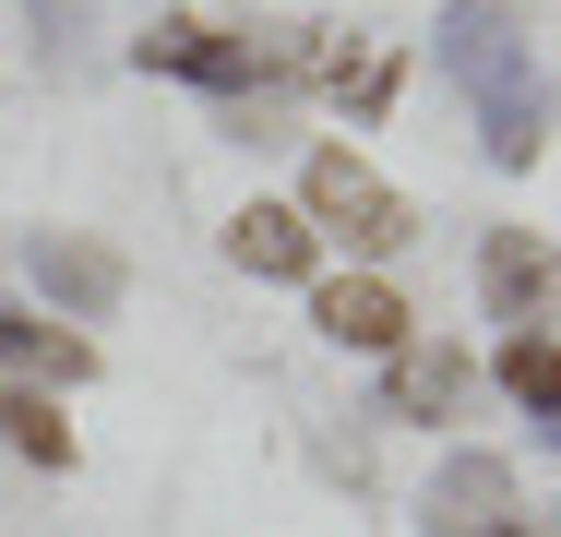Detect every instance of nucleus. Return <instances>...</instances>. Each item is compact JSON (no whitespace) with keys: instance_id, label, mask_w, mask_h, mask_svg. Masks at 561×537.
Masks as SVG:
<instances>
[{"instance_id":"15","label":"nucleus","mask_w":561,"mask_h":537,"mask_svg":"<svg viewBox=\"0 0 561 537\" xmlns=\"http://www.w3.org/2000/svg\"><path fill=\"white\" fill-rule=\"evenodd\" d=\"M490 537H526V526H490Z\"/></svg>"},{"instance_id":"11","label":"nucleus","mask_w":561,"mask_h":537,"mask_svg":"<svg viewBox=\"0 0 561 537\" xmlns=\"http://www.w3.org/2000/svg\"><path fill=\"white\" fill-rule=\"evenodd\" d=\"M24 370H48V382H84V370H96V346H84V334H60V322L0 311V382H24Z\"/></svg>"},{"instance_id":"4","label":"nucleus","mask_w":561,"mask_h":537,"mask_svg":"<svg viewBox=\"0 0 561 537\" xmlns=\"http://www.w3.org/2000/svg\"><path fill=\"white\" fill-rule=\"evenodd\" d=\"M478 144H490V168H538V144H550V84H538V60H514V72L478 84Z\"/></svg>"},{"instance_id":"9","label":"nucleus","mask_w":561,"mask_h":537,"mask_svg":"<svg viewBox=\"0 0 561 537\" xmlns=\"http://www.w3.org/2000/svg\"><path fill=\"white\" fill-rule=\"evenodd\" d=\"M311 251H323V239H311L299 204H239L227 215V263H239V275H311Z\"/></svg>"},{"instance_id":"1","label":"nucleus","mask_w":561,"mask_h":537,"mask_svg":"<svg viewBox=\"0 0 561 537\" xmlns=\"http://www.w3.org/2000/svg\"><path fill=\"white\" fill-rule=\"evenodd\" d=\"M299 215H311V239H346V251H370V263L419 239L407 192H394L370 156H346V144H323V156H311V180H299Z\"/></svg>"},{"instance_id":"3","label":"nucleus","mask_w":561,"mask_h":537,"mask_svg":"<svg viewBox=\"0 0 561 537\" xmlns=\"http://www.w3.org/2000/svg\"><path fill=\"white\" fill-rule=\"evenodd\" d=\"M24 275H36V287H48L72 322H108V311H119V251H96V239L36 227V239H24Z\"/></svg>"},{"instance_id":"17","label":"nucleus","mask_w":561,"mask_h":537,"mask_svg":"<svg viewBox=\"0 0 561 537\" xmlns=\"http://www.w3.org/2000/svg\"><path fill=\"white\" fill-rule=\"evenodd\" d=\"M36 12H60V0H36Z\"/></svg>"},{"instance_id":"7","label":"nucleus","mask_w":561,"mask_h":537,"mask_svg":"<svg viewBox=\"0 0 561 537\" xmlns=\"http://www.w3.org/2000/svg\"><path fill=\"white\" fill-rule=\"evenodd\" d=\"M311 322H323L335 346H358V358H394V346H407V299H394L382 275H335V287H311Z\"/></svg>"},{"instance_id":"10","label":"nucleus","mask_w":561,"mask_h":537,"mask_svg":"<svg viewBox=\"0 0 561 537\" xmlns=\"http://www.w3.org/2000/svg\"><path fill=\"white\" fill-rule=\"evenodd\" d=\"M538 287H550L538 239H526V227H490V239H478V299H490V322H526Z\"/></svg>"},{"instance_id":"5","label":"nucleus","mask_w":561,"mask_h":537,"mask_svg":"<svg viewBox=\"0 0 561 537\" xmlns=\"http://www.w3.org/2000/svg\"><path fill=\"white\" fill-rule=\"evenodd\" d=\"M454 407H466V346H443V334H407V346L382 358V419H431V430H443Z\"/></svg>"},{"instance_id":"6","label":"nucleus","mask_w":561,"mask_h":537,"mask_svg":"<svg viewBox=\"0 0 561 537\" xmlns=\"http://www.w3.org/2000/svg\"><path fill=\"white\" fill-rule=\"evenodd\" d=\"M490 526H514V466L502 454H454L431 478V537H490Z\"/></svg>"},{"instance_id":"12","label":"nucleus","mask_w":561,"mask_h":537,"mask_svg":"<svg viewBox=\"0 0 561 537\" xmlns=\"http://www.w3.org/2000/svg\"><path fill=\"white\" fill-rule=\"evenodd\" d=\"M0 442H12L24 466H72V419H60V395H36V382H0Z\"/></svg>"},{"instance_id":"2","label":"nucleus","mask_w":561,"mask_h":537,"mask_svg":"<svg viewBox=\"0 0 561 537\" xmlns=\"http://www.w3.org/2000/svg\"><path fill=\"white\" fill-rule=\"evenodd\" d=\"M131 60H144V72H180V84H216V96H251V84L299 72L275 36H239V24H192V12H156V24L131 36Z\"/></svg>"},{"instance_id":"13","label":"nucleus","mask_w":561,"mask_h":537,"mask_svg":"<svg viewBox=\"0 0 561 537\" xmlns=\"http://www.w3.org/2000/svg\"><path fill=\"white\" fill-rule=\"evenodd\" d=\"M311 72H323V84H335V96L358 107V119H382V107H394V60H382V48H358V36L311 48Z\"/></svg>"},{"instance_id":"16","label":"nucleus","mask_w":561,"mask_h":537,"mask_svg":"<svg viewBox=\"0 0 561 537\" xmlns=\"http://www.w3.org/2000/svg\"><path fill=\"white\" fill-rule=\"evenodd\" d=\"M550 454H561V419H550Z\"/></svg>"},{"instance_id":"8","label":"nucleus","mask_w":561,"mask_h":537,"mask_svg":"<svg viewBox=\"0 0 561 537\" xmlns=\"http://www.w3.org/2000/svg\"><path fill=\"white\" fill-rule=\"evenodd\" d=\"M526 60V36H514V0H443V72L478 96L490 72H514Z\"/></svg>"},{"instance_id":"14","label":"nucleus","mask_w":561,"mask_h":537,"mask_svg":"<svg viewBox=\"0 0 561 537\" xmlns=\"http://www.w3.org/2000/svg\"><path fill=\"white\" fill-rule=\"evenodd\" d=\"M502 395L526 419H561V346L550 334H502Z\"/></svg>"}]
</instances>
